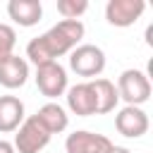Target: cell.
<instances>
[{"instance_id": "obj_1", "label": "cell", "mask_w": 153, "mask_h": 153, "mask_svg": "<svg viewBox=\"0 0 153 153\" xmlns=\"http://www.w3.org/2000/svg\"><path fill=\"white\" fill-rule=\"evenodd\" d=\"M86 29L81 24V19H62L55 26H50L45 33L36 36L29 41L26 45V57L38 67L45 62H55V57L72 53L81 38H84Z\"/></svg>"}, {"instance_id": "obj_2", "label": "cell", "mask_w": 153, "mask_h": 153, "mask_svg": "<svg viewBox=\"0 0 153 153\" xmlns=\"http://www.w3.org/2000/svg\"><path fill=\"white\" fill-rule=\"evenodd\" d=\"M117 96L127 103V105H136L141 108L148 98H151V81L141 69H124L117 79Z\"/></svg>"}, {"instance_id": "obj_3", "label": "cell", "mask_w": 153, "mask_h": 153, "mask_svg": "<svg viewBox=\"0 0 153 153\" xmlns=\"http://www.w3.org/2000/svg\"><path fill=\"white\" fill-rule=\"evenodd\" d=\"M69 69L76 72L79 76L96 79L105 69V53L93 43H79L69 53Z\"/></svg>"}, {"instance_id": "obj_4", "label": "cell", "mask_w": 153, "mask_h": 153, "mask_svg": "<svg viewBox=\"0 0 153 153\" xmlns=\"http://www.w3.org/2000/svg\"><path fill=\"white\" fill-rule=\"evenodd\" d=\"M48 143H50L48 129L36 120V115H31L19 124L12 146H14V153H41Z\"/></svg>"}, {"instance_id": "obj_5", "label": "cell", "mask_w": 153, "mask_h": 153, "mask_svg": "<svg viewBox=\"0 0 153 153\" xmlns=\"http://www.w3.org/2000/svg\"><path fill=\"white\" fill-rule=\"evenodd\" d=\"M36 86L45 98H57L67 91V69L55 60L36 67Z\"/></svg>"}, {"instance_id": "obj_6", "label": "cell", "mask_w": 153, "mask_h": 153, "mask_svg": "<svg viewBox=\"0 0 153 153\" xmlns=\"http://www.w3.org/2000/svg\"><path fill=\"white\" fill-rule=\"evenodd\" d=\"M112 141L105 134H96V131H72L65 141V151L67 153H110L112 151Z\"/></svg>"}, {"instance_id": "obj_7", "label": "cell", "mask_w": 153, "mask_h": 153, "mask_svg": "<svg viewBox=\"0 0 153 153\" xmlns=\"http://www.w3.org/2000/svg\"><path fill=\"white\" fill-rule=\"evenodd\" d=\"M143 10H146L143 0H108V5H105V19L112 26L127 29V26H131L143 14Z\"/></svg>"}, {"instance_id": "obj_8", "label": "cell", "mask_w": 153, "mask_h": 153, "mask_svg": "<svg viewBox=\"0 0 153 153\" xmlns=\"http://www.w3.org/2000/svg\"><path fill=\"white\" fill-rule=\"evenodd\" d=\"M115 129L127 139H139L148 131V115L136 105H124L115 115Z\"/></svg>"}, {"instance_id": "obj_9", "label": "cell", "mask_w": 153, "mask_h": 153, "mask_svg": "<svg viewBox=\"0 0 153 153\" xmlns=\"http://www.w3.org/2000/svg\"><path fill=\"white\" fill-rule=\"evenodd\" d=\"M65 93H67V108H69L76 117L96 115V96H93V88H91L88 81L67 86Z\"/></svg>"}, {"instance_id": "obj_10", "label": "cell", "mask_w": 153, "mask_h": 153, "mask_svg": "<svg viewBox=\"0 0 153 153\" xmlns=\"http://www.w3.org/2000/svg\"><path fill=\"white\" fill-rule=\"evenodd\" d=\"M7 14L14 24L29 29L36 26L43 17V5L38 0H10L7 2Z\"/></svg>"}, {"instance_id": "obj_11", "label": "cell", "mask_w": 153, "mask_h": 153, "mask_svg": "<svg viewBox=\"0 0 153 153\" xmlns=\"http://www.w3.org/2000/svg\"><path fill=\"white\" fill-rule=\"evenodd\" d=\"M29 79V62L19 55H10L0 62V86L5 88H22Z\"/></svg>"}, {"instance_id": "obj_12", "label": "cell", "mask_w": 153, "mask_h": 153, "mask_svg": "<svg viewBox=\"0 0 153 153\" xmlns=\"http://www.w3.org/2000/svg\"><path fill=\"white\" fill-rule=\"evenodd\" d=\"M24 120V103L17 96H0V134L17 131Z\"/></svg>"}, {"instance_id": "obj_13", "label": "cell", "mask_w": 153, "mask_h": 153, "mask_svg": "<svg viewBox=\"0 0 153 153\" xmlns=\"http://www.w3.org/2000/svg\"><path fill=\"white\" fill-rule=\"evenodd\" d=\"M36 120L48 129V134H50V136H53V134L65 131V129H67V124H69V115H67V110H65L60 103H53V100L38 108Z\"/></svg>"}, {"instance_id": "obj_14", "label": "cell", "mask_w": 153, "mask_h": 153, "mask_svg": "<svg viewBox=\"0 0 153 153\" xmlns=\"http://www.w3.org/2000/svg\"><path fill=\"white\" fill-rule=\"evenodd\" d=\"M91 88H93V96H96V115H105V112H112L120 96H117V88L110 79H91L88 81Z\"/></svg>"}, {"instance_id": "obj_15", "label": "cell", "mask_w": 153, "mask_h": 153, "mask_svg": "<svg viewBox=\"0 0 153 153\" xmlns=\"http://www.w3.org/2000/svg\"><path fill=\"white\" fill-rule=\"evenodd\" d=\"M14 45H17V31L10 24H0V62L14 55Z\"/></svg>"}, {"instance_id": "obj_16", "label": "cell", "mask_w": 153, "mask_h": 153, "mask_svg": "<svg viewBox=\"0 0 153 153\" xmlns=\"http://www.w3.org/2000/svg\"><path fill=\"white\" fill-rule=\"evenodd\" d=\"M86 10H88L86 0H60L57 2V12L62 14V19H79Z\"/></svg>"}, {"instance_id": "obj_17", "label": "cell", "mask_w": 153, "mask_h": 153, "mask_svg": "<svg viewBox=\"0 0 153 153\" xmlns=\"http://www.w3.org/2000/svg\"><path fill=\"white\" fill-rule=\"evenodd\" d=\"M0 153H14V146L5 139H0Z\"/></svg>"}, {"instance_id": "obj_18", "label": "cell", "mask_w": 153, "mask_h": 153, "mask_svg": "<svg viewBox=\"0 0 153 153\" xmlns=\"http://www.w3.org/2000/svg\"><path fill=\"white\" fill-rule=\"evenodd\" d=\"M110 153H131L129 148H124V146H112V151Z\"/></svg>"}]
</instances>
